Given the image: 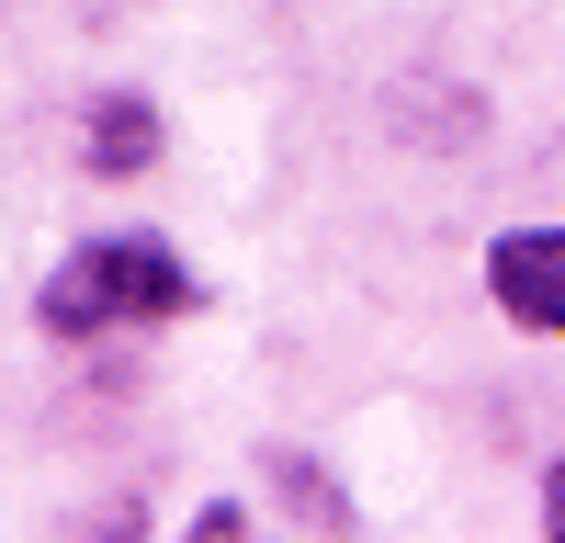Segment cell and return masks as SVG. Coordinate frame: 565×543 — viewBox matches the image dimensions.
<instances>
[{
	"mask_svg": "<svg viewBox=\"0 0 565 543\" xmlns=\"http://www.w3.org/2000/svg\"><path fill=\"white\" fill-rule=\"evenodd\" d=\"M79 159L103 170V181H136L159 159V114L136 103V91H114V103H90V125H79Z\"/></svg>",
	"mask_w": 565,
	"mask_h": 543,
	"instance_id": "3957f363",
	"label": "cell"
},
{
	"mask_svg": "<svg viewBox=\"0 0 565 543\" xmlns=\"http://www.w3.org/2000/svg\"><path fill=\"white\" fill-rule=\"evenodd\" d=\"M193 306V272H181V249L159 238H90L68 249L57 272H45V329L57 340H103V329H159V317Z\"/></svg>",
	"mask_w": 565,
	"mask_h": 543,
	"instance_id": "6da1fadb",
	"label": "cell"
},
{
	"mask_svg": "<svg viewBox=\"0 0 565 543\" xmlns=\"http://www.w3.org/2000/svg\"><path fill=\"white\" fill-rule=\"evenodd\" d=\"M543 521L565 532V453H554V476H543Z\"/></svg>",
	"mask_w": 565,
	"mask_h": 543,
	"instance_id": "277c9868",
	"label": "cell"
},
{
	"mask_svg": "<svg viewBox=\"0 0 565 543\" xmlns=\"http://www.w3.org/2000/svg\"><path fill=\"white\" fill-rule=\"evenodd\" d=\"M487 295H498L509 329L565 340V226H509V238L487 249Z\"/></svg>",
	"mask_w": 565,
	"mask_h": 543,
	"instance_id": "7a4b0ae2",
	"label": "cell"
}]
</instances>
